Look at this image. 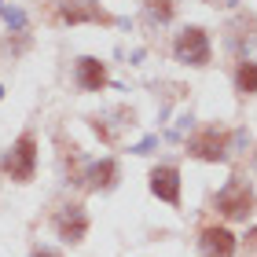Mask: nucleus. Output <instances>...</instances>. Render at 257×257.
I'll use <instances>...</instances> for the list:
<instances>
[{
    "mask_svg": "<svg viewBox=\"0 0 257 257\" xmlns=\"http://www.w3.org/2000/svg\"><path fill=\"white\" fill-rule=\"evenodd\" d=\"M188 155L202 158V162H220L228 155V133H224V128H217V125L198 128V133L188 140Z\"/></svg>",
    "mask_w": 257,
    "mask_h": 257,
    "instance_id": "20e7f679",
    "label": "nucleus"
},
{
    "mask_svg": "<svg viewBox=\"0 0 257 257\" xmlns=\"http://www.w3.org/2000/svg\"><path fill=\"white\" fill-rule=\"evenodd\" d=\"M4 19H8V26H15V30L26 26V15H22V11H4Z\"/></svg>",
    "mask_w": 257,
    "mask_h": 257,
    "instance_id": "ddd939ff",
    "label": "nucleus"
},
{
    "mask_svg": "<svg viewBox=\"0 0 257 257\" xmlns=\"http://www.w3.org/2000/svg\"><path fill=\"white\" fill-rule=\"evenodd\" d=\"M198 253L202 257H231L235 253V235L224 224H209L198 231Z\"/></svg>",
    "mask_w": 257,
    "mask_h": 257,
    "instance_id": "39448f33",
    "label": "nucleus"
},
{
    "mask_svg": "<svg viewBox=\"0 0 257 257\" xmlns=\"http://www.w3.org/2000/svg\"><path fill=\"white\" fill-rule=\"evenodd\" d=\"M235 88L242 92V96H253V92H257V63L242 59L235 66Z\"/></svg>",
    "mask_w": 257,
    "mask_h": 257,
    "instance_id": "9b49d317",
    "label": "nucleus"
},
{
    "mask_svg": "<svg viewBox=\"0 0 257 257\" xmlns=\"http://www.w3.org/2000/svg\"><path fill=\"white\" fill-rule=\"evenodd\" d=\"M151 195H158L169 206H180V169L177 166H155L151 169Z\"/></svg>",
    "mask_w": 257,
    "mask_h": 257,
    "instance_id": "0eeeda50",
    "label": "nucleus"
},
{
    "mask_svg": "<svg viewBox=\"0 0 257 257\" xmlns=\"http://www.w3.org/2000/svg\"><path fill=\"white\" fill-rule=\"evenodd\" d=\"M173 55L177 63H188V66H206L209 63V37L202 26H188L184 33H177L173 41Z\"/></svg>",
    "mask_w": 257,
    "mask_h": 257,
    "instance_id": "7ed1b4c3",
    "label": "nucleus"
},
{
    "mask_svg": "<svg viewBox=\"0 0 257 257\" xmlns=\"http://www.w3.org/2000/svg\"><path fill=\"white\" fill-rule=\"evenodd\" d=\"M33 257H59L55 250H33Z\"/></svg>",
    "mask_w": 257,
    "mask_h": 257,
    "instance_id": "4468645a",
    "label": "nucleus"
},
{
    "mask_svg": "<svg viewBox=\"0 0 257 257\" xmlns=\"http://www.w3.org/2000/svg\"><path fill=\"white\" fill-rule=\"evenodd\" d=\"M55 19H59V22H110L107 11L88 8L85 0H66V4H59V8H55Z\"/></svg>",
    "mask_w": 257,
    "mask_h": 257,
    "instance_id": "1a4fd4ad",
    "label": "nucleus"
},
{
    "mask_svg": "<svg viewBox=\"0 0 257 257\" xmlns=\"http://www.w3.org/2000/svg\"><path fill=\"white\" fill-rule=\"evenodd\" d=\"M52 224H55V231H59V239H66V242H81L88 235V213L81 206H63Z\"/></svg>",
    "mask_w": 257,
    "mask_h": 257,
    "instance_id": "423d86ee",
    "label": "nucleus"
},
{
    "mask_svg": "<svg viewBox=\"0 0 257 257\" xmlns=\"http://www.w3.org/2000/svg\"><path fill=\"white\" fill-rule=\"evenodd\" d=\"M0 169H4V177H11L15 184L33 180V173H37V136H33V133H22L15 144H11V151L4 155Z\"/></svg>",
    "mask_w": 257,
    "mask_h": 257,
    "instance_id": "f257e3e1",
    "label": "nucleus"
},
{
    "mask_svg": "<svg viewBox=\"0 0 257 257\" xmlns=\"http://www.w3.org/2000/svg\"><path fill=\"white\" fill-rule=\"evenodd\" d=\"M0 96H4V88H0Z\"/></svg>",
    "mask_w": 257,
    "mask_h": 257,
    "instance_id": "2eb2a0df",
    "label": "nucleus"
},
{
    "mask_svg": "<svg viewBox=\"0 0 257 257\" xmlns=\"http://www.w3.org/2000/svg\"><path fill=\"white\" fill-rule=\"evenodd\" d=\"M257 198H253V188L242 177H231L224 188L217 191V213L228 217V220H246L253 213Z\"/></svg>",
    "mask_w": 257,
    "mask_h": 257,
    "instance_id": "f03ea898",
    "label": "nucleus"
},
{
    "mask_svg": "<svg viewBox=\"0 0 257 257\" xmlns=\"http://www.w3.org/2000/svg\"><path fill=\"white\" fill-rule=\"evenodd\" d=\"M114 180H118V162L114 158H103L96 162V166L88 169V188H114Z\"/></svg>",
    "mask_w": 257,
    "mask_h": 257,
    "instance_id": "9d476101",
    "label": "nucleus"
},
{
    "mask_svg": "<svg viewBox=\"0 0 257 257\" xmlns=\"http://www.w3.org/2000/svg\"><path fill=\"white\" fill-rule=\"evenodd\" d=\"M144 11L151 22H169L173 19V0H144Z\"/></svg>",
    "mask_w": 257,
    "mask_h": 257,
    "instance_id": "f8f14e48",
    "label": "nucleus"
},
{
    "mask_svg": "<svg viewBox=\"0 0 257 257\" xmlns=\"http://www.w3.org/2000/svg\"><path fill=\"white\" fill-rule=\"evenodd\" d=\"M74 81L81 92H103L107 88V63H99L96 55H81L74 66Z\"/></svg>",
    "mask_w": 257,
    "mask_h": 257,
    "instance_id": "6e6552de",
    "label": "nucleus"
}]
</instances>
